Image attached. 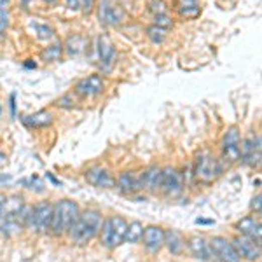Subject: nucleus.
Returning <instances> with one entry per match:
<instances>
[{
	"mask_svg": "<svg viewBox=\"0 0 262 262\" xmlns=\"http://www.w3.org/2000/svg\"><path fill=\"white\" fill-rule=\"evenodd\" d=\"M164 246L169 250L171 255H180L184 252V248H186V239L175 229L164 231Z\"/></svg>",
	"mask_w": 262,
	"mask_h": 262,
	"instance_id": "aec40b11",
	"label": "nucleus"
},
{
	"mask_svg": "<svg viewBox=\"0 0 262 262\" xmlns=\"http://www.w3.org/2000/svg\"><path fill=\"white\" fill-rule=\"evenodd\" d=\"M142 232H143L142 222L133 220L131 224H128L126 236H124V243H138L140 239H142Z\"/></svg>",
	"mask_w": 262,
	"mask_h": 262,
	"instance_id": "b1692460",
	"label": "nucleus"
},
{
	"mask_svg": "<svg viewBox=\"0 0 262 262\" xmlns=\"http://www.w3.org/2000/svg\"><path fill=\"white\" fill-rule=\"evenodd\" d=\"M161 191L168 198H177L184 191V179L177 168H163L161 169Z\"/></svg>",
	"mask_w": 262,
	"mask_h": 262,
	"instance_id": "0eeeda50",
	"label": "nucleus"
},
{
	"mask_svg": "<svg viewBox=\"0 0 262 262\" xmlns=\"http://www.w3.org/2000/svg\"><path fill=\"white\" fill-rule=\"evenodd\" d=\"M117 187L123 194H136L142 191L140 175H135L133 171H123L116 180Z\"/></svg>",
	"mask_w": 262,
	"mask_h": 262,
	"instance_id": "a211bd4d",
	"label": "nucleus"
},
{
	"mask_svg": "<svg viewBox=\"0 0 262 262\" xmlns=\"http://www.w3.org/2000/svg\"><path fill=\"white\" fill-rule=\"evenodd\" d=\"M51 219H53V203L40 201L30 210L27 226H30L37 234H46L51 229Z\"/></svg>",
	"mask_w": 262,
	"mask_h": 262,
	"instance_id": "39448f33",
	"label": "nucleus"
},
{
	"mask_svg": "<svg viewBox=\"0 0 262 262\" xmlns=\"http://www.w3.org/2000/svg\"><path fill=\"white\" fill-rule=\"evenodd\" d=\"M102 213L98 210H86V212H79L75 222L72 224L68 231V236L72 239L73 245H88L91 239L100 232L102 227Z\"/></svg>",
	"mask_w": 262,
	"mask_h": 262,
	"instance_id": "f257e3e1",
	"label": "nucleus"
},
{
	"mask_svg": "<svg viewBox=\"0 0 262 262\" xmlns=\"http://www.w3.org/2000/svg\"><path fill=\"white\" fill-rule=\"evenodd\" d=\"M128 229V222L126 219L116 215V217H109L102 222V227H100V239H102V245L109 250L117 248L119 245L124 243V236H126Z\"/></svg>",
	"mask_w": 262,
	"mask_h": 262,
	"instance_id": "7ed1b4c3",
	"label": "nucleus"
},
{
	"mask_svg": "<svg viewBox=\"0 0 262 262\" xmlns=\"http://www.w3.org/2000/svg\"><path fill=\"white\" fill-rule=\"evenodd\" d=\"M0 232H2L4 236H14L18 234V232L21 231V227H23V224L20 222V220H0Z\"/></svg>",
	"mask_w": 262,
	"mask_h": 262,
	"instance_id": "a878e982",
	"label": "nucleus"
},
{
	"mask_svg": "<svg viewBox=\"0 0 262 262\" xmlns=\"http://www.w3.org/2000/svg\"><path fill=\"white\" fill-rule=\"evenodd\" d=\"M0 114H2V109H0Z\"/></svg>",
	"mask_w": 262,
	"mask_h": 262,
	"instance_id": "79ce46f5",
	"label": "nucleus"
},
{
	"mask_svg": "<svg viewBox=\"0 0 262 262\" xmlns=\"http://www.w3.org/2000/svg\"><path fill=\"white\" fill-rule=\"evenodd\" d=\"M98 56L102 68L109 72L112 65L116 63V47H114L112 40L109 35H100L98 37Z\"/></svg>",
	"mask_w": 262,
	"mask_h": 262,
	"instance_id": "2eb2a0df",
	"label": "nucleus"
},
{
	"mask_svg": "<svg viewBox=\"0 0 262 262\" xmlns=\"http://www.w3.org/2000/svg\"><path fill=\"white\" fill-rule=\"evenodd\" d=\"M208 245L212 257H215L219 262H241L232 243L227 238H224V236H213L208 241Z\"/></svg>",
	"mask_w": 262,
	"mask_h": 262,
	"instance_id": "423d86ee",
	"label": "nucleus"
},
{
	"mask_svg": "<svg viewBox=\"0 0 262 262\" xmlns=\"http://www.w3.org/2000/svg\"><path fill=\"white\" fill-rule=\"evenodd\" d=\"M56 105L61 107V109H73V105H75V100L72 98V95H65V97L58 98Z\"/></svg>",
	"mask_w": 262,
	"mask_h": 262,
	"instance_id": "7c9ffc66",
	"label": "nucleus"
},
{
	"mask_svg": "<svg viewBox=\"0 0 262 262\" xmlns=\"http://www.w3.org/2000/svg\"><path fill=\"white\" fill-rule=\"evenodd\" d=\"M61 54H63V44H53V46L46 47V49L40 53V56H42L44 61H49V63H53V61H58L61 58Z\"/></svg>",
	"mask_w": 262,
	"mask_h": 262,
	"instance_id": "393cba45",
	"label": "nucleus"
},
{
	"mask_svg": "<svg viewBox=\"0 0 262 262\" xmlns=\"http://www.w3.org/2000/svg\"><path fill=\"white\" fill-rule=\"evenodd\" d=\"M35 32L40 40H49L54 37V30L47 25H35Z\"/></svg>",
	"mask_w": 262,
	"mask_h": 262,
	"instance_id": "cd10ccee",
	"label": "nucleus"
},
{
	"mask_svg": "<svg viewBox=\"0 0 262 262\" xmlns=\"http://www.w3.org/2000/svg\"><path fill=\"white\" fill-rule=\"evenodd\" d=\"M21 186H27L28 189H33V191H44V184L39 177H32L30 180H21Z\"/></svg>",
	"mask_w": 262,
	"mask_h": 262,
	"instance_id": "c756f323",
	"label": "nucleus"
},
{
	"mask_svg": "<svg viewBox=\"0 0 262 262\" xmlns=\"http://www.w3.org/2000/svg\"><path fill=\"white\" fill-rule=\"evenodd\" d=\"M166 32H168V30H164V28H161V27H156V25H152V27H149L145 30L147 37H149V40H150V42H154V44H161V42H163V40L166 39Z\"/></svg>",
	"mask_w": 262,
	"mask_h": 262,
	"instance_id": "bb28decb",
	"label": "nucleus"
},
{
	"mask_svg": "<svg viewBox=\"0 0 262 262\" xmlns=\"http://www.w3.org/2000/svg\"><path fill=\"white\" fill-rule=\"evenodd\" d=\"M46 2H47V4H54L56 0H46Z\"/></svg>",
	"mask_w": 262,
	"mask_h": 262,
	"instance_id": "a19ab883",
	"label": "nucleus"
},
{
	"mask_svg": "<svg viewBox=\"0 0 262 262\" xmlns=\"http://www.w3.org/2000/svg\"><path fill=\"white\" fill-rule=\"evenodd\" d=\"M66 6H68V9L77 11L79 9V0H66Z\"/></svg>",
	"mask_w": 262,
	"mask_h": 262,
	"instance_id": "c9c22d12",
	"label": "nucleus"
},
{
	"mask_svg": "<svg viewBox=\"0 0 262 262\" xmlns=\"http://www.w3.org/2000/svg\"><path fill=\"white\" fill-rule=\"evenodd\" d=\"M98 18L103 25L117 27V25L124 23L128 14L121 6H117V4H110L109 0H103V2L98 6Z\"/></svg>",
	"mask_w": 262,
	"mask_h": 262,
	"instance_id": "9d476101",
	"label": "nucleus"
},
{
	"mask_svg": "<svg viewBox=\"0 0 262 262\" xmlns=\"http://www.w3.org/2000/svg\"><path fill=\"white\" fill-rule=\"evenodd\" d=\"M142 241H143V246H145L149 252H152V253L159 252V250L164 246V229L159 226L143 227Z\"/></svg>",
	"mask_w": 262,
	"mask_h": 262,
	"instance_id": "4468645a",
	"label": "nucleus"
},
{
	"mask_svg": "<svg viewBox=\"0 0 262 262\" xmlns=\"http://www.w3.org/2000/svg\"><path fill=\"white\" fill-rule=\"evenodd\" d=\"M11 116H16V95H11Z\"/></svg>",
	"mask_w": 262,
	"mask_h": 262,
	"instance_id": "f704fd0d",
	"label": "nucleus"
},
{
	"mask_svg": "<svg viewBox=\"0 0 262 262\" xmlns=\"http://www.w3.org/2000/svg\"><path fill=\"white\" fill-rule=\"evenodd\" d=\"M140 184H142V191H149V193H157L161 191V168L157 166H150L140 175Z\"/></svg>",
	"mask_w": 262,
	"mask_h": 262,
	"instance_id": "6ab92c4d",
	"label": "nucleus"
},
{
	"mask_svg": "<svg viewBox=\"0 0 262 262\" xmlns=\"http://www.w3.org/2000/svg\"><path fill=\"white\" fill-rule=\"evenodd\" d=\"M25 66L27 68H35V63H25Z\"/></svg>",
	"mask_w": 262,
	"mask_h": 262,
	"instance_id": "ea45409f",
	"label": "nucleus"
},
{
	"mask_svg": "<svg viewBox=\"0 0 262 262\" xmlns=\"http://www.w3.org/2000/svg\"><path fill=\"white\" fill-rule=\"evenodd\" d=\"M231 243L241 260L245 259L250 262H255L260 259V243L253 241V239L246 238V236H236Z\"/></svg>",
	"mask_w": 262,
	"mask_h": 262,
	"instance_id": "9b49d317",
	"label": "nucleus"
},
{
	"mask_svg": "<svg viewBox=\"0 0 262 262\" xmlns=\"http://www.w3.org/2000/svg\"><path fill=\"white\" fill-rule=\"evenodd\" d=\"M196 224H213V220H201V219H198Z\"/></svg>",
	"mask_w": 262,
	"mask_h": 262,
	"instance_id": "58836bf2",
	"label": "nucleus"
},
{
	"mask_svg": "<svg viewBox=\"0 0 262 262\" xmlns=\"http://www.w3.org/2000/svg\"><path fill=\"white\" fill-rule=\"evenodd\" d=\"M175 9L179 14L187 20H194L201 14V7H199L198 0H175Z\"/></svg>",
	"mask_w": 262,
	"mask_h": 262,
	"instance_id": "412c9836",
	"label": "nucleus"
},
{
	"mask_svg": "<svg viewBox=\"0 0 262 262\" xmlns=\"http://www.w3.org/2000/svg\"><path fill=\"white\" fill-rule=\"evenodd\" d=\"M150 11H152V13H156V14L164 13V11H166L164 2H161V0H154V2H150Z\"/></svg>",
	"mask_w": 262,
	"mask_h": 262,
	"instance_id": "473e14b6",
	"label": "nucleus"
},
{
	"mask_svg": "<svg viewBox=\"0 0 262 262\" xmlns=\"http://www.w3.org/2000/svg\"><path fill=\"white\" fill-rule=\"evenodd\" d=\"M6 163H7V156L2 152V150H0V166H2V164H6Z\"/></svg>",
	"mask_w": 262,
	"mask_h": 262,
	"instance_id": "4c0bfd02",
	"label": "nucleus"
},
{
	"mask_svg": "<svg viewBox=\"0 0 262 262\" xmlns=\"http://www.w3.org/2000/svg\"><path fill=\"white\" fill-rule=\"evenodd\" d=\"M6 196H4L2 193H0V220H2V213H4V205H6Z\"/></svg>",
	"mask_w": 262,
	"mask_h": 262,
	"instance_id": "e433bc0d",
	"label": "nucleus"
},
{
	"mask_svg": "<svg viewBox=\"0 0 262 262\" xmlns=\"http://www.w3.org/2000/svg\"><path fill=\"white\" fill-rule=\"evenodd\" d=\"M79 7L82 9L84 14H90L95 7V0H79Z\"/></svg>",
	"mask_w": 262,
	"mask_h": 262,
	"instance_id": "2f4dec72",
	"label": "nucleus"
},
{
	"mask_svg": "<svg viewBox=\"0 0 262 262\" xmlns=\"http://www.w3.org/2000/svg\"><path fill=\"white\" fill-rule=\"evenodd\" d=\"M234 229L238 231L241 236H246V238L253 239V241H257V243L262 241V226H260V220L255 219L253 215L245 217V219H241L239 222H236Z\"/></svg>",
	"mask_w": 262,
	"mask_h": 262,
	"instance_id": "dca6fc26",
	"label": "nucleus"
},
{
	"mask_svg": "<svg viewBox=\"0 0 262 262\" xmlns=\"http://www.w3.org/2000/svg\"><path fill=\"white\" fill-rule=\"evenodd\" d=\"M154 25L164 28V30H168V28L173 27V21L166 13H161V14H156V16H154Z\"/></svg>",
	"mask_w": 262,
	"mask_h": 262,
	"instance_id": "c85d7f7f",
	"label": "nucleus"
},
{
	"mask_svg": "<svg viewBox=\"0 0 262 262\" xmlns=\"http://www.w3.org/2000/svg\"><path fill=\"white\" fill-rule=\"evenodd\" d=\"M220 171L222 169L219 166V161L215 159V156L212 152L203 150V152L198 154L196 166H194V177H196V180H199L201 184H212L220 175Z\"/></svg>",
	"mask_w": 262,
	"mask_h": 262,
	"instance_id": "20e7f679",
	"label": "nucleus"
},
{
	"mask_svg": "<svg viewBox=\"0 0 262 262\" xmlns=\"http://www.w3.org/2000/svg\"><path fill=\"white\" fill-rule=\"evenodd\" d=\"M222 156L227 163H236L241 156V136L236 126L229 128L222 138Z\"/></svg>",
	"mask_w": 262,
	"mask_h": 262,
	"instance_id": "1a4fd4ad",
	"label": "nucleus"
},
{
	"mask_svg": "<svg viewBox=\"0 0 262 262\" xmlns=\"http://www.w3.org/2000/svg\"><path fill=\"white\" fill-rule=\"evenodd\" d=\"M103 88H105V82L100 75H90L86 79H80L79 82L75 84L73 91H75L77 97L80 98H93L98 97L100 93H103Z\"/></svg>",
	"mask_w": 262,
	"mask_h": 262,
	"instance_id": "f8f14e48",
	"label": "nucleus"
},
{
	"mask_svg": "<svg viewBox=\"0 0 262 262\" xmlns=\"http://www.w3.org/2000/svg\"><path fill=\"white\" fill-rule=\"evenodd\" d=\"M260 157H262V147H260V135L257 136H248L243 140L241 145V156L239 159L243 164L250 166V168H259L260 166Z\"/></svg>",
	"mask_w": 262,
	"mask_h": 262,
	"instance_id": "6e6552de",
	"label": "nucleus"
},
{
	"mask_svg": "<svg viewBox=\"0 0 262 262\" xmlns=\"http://www.w3.org/2000/svg\"><path fill=\"white\" fill-rule=\"evenodd\" d=\"M84 179L88 180V184H91L93 187H100V189H112V187H116V179L110 175L109 169L102 168V166L90 168L84 173Z\"/></svg>",
	"mask_w": 262,
	"mask_h": 262,
	"instance_id": "ddd939ff",
	"label": "nucleus"
},
{
	"mask_svg": "<svg viewBox=\"0 0 262 262\" xmlns=\"http://www.w3.org/2000/svg\"><path fill=\"white\" fill-rule=\"evenodd\" d=\"M63 49L70 54V56H79V54H82L84 51H86V39H84L82 35L68 37V40L65 42Z\"/></svg>",
	"mask_w": 262,
	"mask_h": 262,
	"instance_id": "5701e85b",
	"label": "nucleus"
},
{
	"mask_svg": "<svg viewBox=\"0 0 262 262\" xmlns=\"http://www.w3.org/2000/svg\"><path fill=\"white\" fill-rule=\"evenodd\" d=\"M252 210L257 213V215H260V194H257V196L253 198V201H252Z\"/></svg>",
	"mask_w": 262,
	"mask_h": 262,
	"instance_id": "72a5a7b5",
	"label": "nucleus"
},
{
	"mask_svg": "<svg viewBox=\"0 0 262 262\" xmlns=\"http://www.w3.org/2000/svg\"><path fill=\"white\" fill-rule=\"evenodd\" d=\"M53 123V116H51L47 110H40V112H35L32 116H25L23 117V124L28 128H46V126H51Z\"/></svg>",
	"mask_w": 262,
	"mask_h": 262,
	"instance_id": "4be33fe9",
	"label": "nucleus"
},
{
	"mask_svg": "<svg viewBox=\"0 0 262 262\" xmlns=\"http://www.w3.org/2000/svg\"><path fill=\"white\" fill-rule=\"evenodd\" d=\"M187 246H189V252L193 253V257L196 260L201 262H208L212 260V252H210V245L203 236H193V238L187 241Z\"/></svg>",
	"mask_w": 262,
	"mask_h": 262,
	"instance_id": "f3484780",
	"label": "nucleus"
},
{
	"mask_svg": "<svg viewBox=\"0 0 262 262\" xmlns=\"http://www.w3.org/2000/svg\"><path fill=\"white\" fill-rule=\"evenodd\" d=\"M79 205L70 199H61L56 205H53V219H51V232L54 236L68 234L72 224L75 222L79 215Z\"/></svg>",
	"mask_w": 262,
	"mask_h": 262,
	"instance_id": "f03ea898",
	"label": "nucleus"
}]
</instances>
